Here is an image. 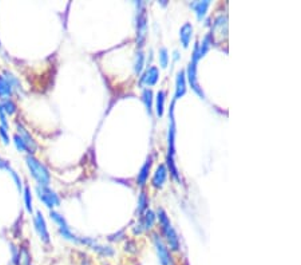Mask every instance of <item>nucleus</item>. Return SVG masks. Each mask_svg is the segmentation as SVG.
Masks as SVG:
<instances>
[{
    "instance_id": "obj_26",
    "label": "nucleus",
    "mask_w": 301,
    "mask_h": 265,
    "mask_svg": "<svg viewBox=\"0 0 301 265\" xmlns=\"http://www.w3.org/2000/svg\"><path fill=\"white\" fill-rule=\"evenodd\" d=\"M50 217H51V220H52L56 225H58V229H64V228L70 227L68 223L66 221V219H64V217H63L59 212L50 211Z\"/></svg>"
},
{
    "instance_id": "obj_36",
    "label": "nucleus",
    "mask_w": 301,
    "mask_h": 265,
    "mask_svg": "<svg viewBox=\"0 0 301 265\" xmlns=\"http://www.w3.org/2000/svg\"><path fill=\"white\" fill-rule=\"evenodd\" d=\"M178 59V51H174V60Z\"/></svg>"
},
{
    "instance_id": "obj_9",
    "label": "nucleus",
    "mask_w": 301,
    "mask_h": 265,
    "mask_svg": "<svg viewBox=\"0 0 301 265\" xmlns=\"http://www.w3.org/2000/svg\"><path fill=\"white\" fill-rule=\"evenodd\" d=\"M16 129H17V134L20 135L21 138H23V141L25 142V145H27L28 154H32L33 156V153L36 152V149H38V143H36L35 138H33L32 135H31V133L25 129L24 125H23L21 122H19V121L16 122Z\"/></svg>"
},
{
    "instance_id": "obj_31",
    "label": "nucleus",
    "mask_w": 301,
    "mask_h": 265,
    "mask_svg": "<svg viewBox=\"0 0 301 265\" xmlns=\"http://www.w3.org/2000/svg\"><path fill=\"white\" fill-rule=\"evenodd\" d=\"M9 174H11V177H12V180H13V182H15V185H16L17 190H19V192H23V181H21L20 176H19V174H17L13 169L9 170Z\"/></svg>"
},
{
    "instance_id": "obj_25",
    "label": "nucleus",
    "mask_w": 301,
    "mask_h": 265,
    "mask_svg": "<svg viewBox=\"0 0 301 265\" xmlns=\"http://www.w3.org/2000/svg\"><path fill=\"white\" fill-rule=\"evenodd\" d=\"M149 209V198H147L146 193L145 192H141L138 197V208H137V215L141 217V216L145 213V211Z\"/></svg>"
},
{
    "instance_id": "obj_18",
    "label": "nucleus",
    "mask_w": 301,
    "mask_h": 265,
    "mask_svg": "<svg viewBox=\"0 0 301 265\" xmlns=\"http://www.w3.org/2000/svg\"><path fill=\"white\" fill-rule=\"evenodd\" d=\"M13 94H15V91H13L12 86L9 84L8 80L5 79L3 75H0V101L12 98Z\"/></svg>"
},
{
    "instance_id": "obj_16",
    "label": "nucleus",
    "mask_w": 301,
    "mask_h": 265,
    "mask_svg": "<svg viewBox=\"0 0 301 265\" xmlns=\"http://www.w3.org/2000/svg\"><path fill=\"white\" fill-rule=\"evenodd\" d=\"M210 5V0H200V1H194V3H190V7L194 9V12L197 15V19L198 20H202L206 15V11L209 8Z\"/></svg>"
},
{
    "instance_id": "obj_11",
    "label": "nucleus",
    "mask_w": 301,
    "mask_h": 265,
    "mask_svg": "<svg viewBox=\"0 0 301 265\" xmlns=\"http://www.w3.org/2000/svg\"><path fill=\"white\" fill-rule=\"evenodd\" d=\"M167 173H169V170H167L166 165L165 164L158 165V168L155 169L154 174H153V178H151V184H153L154 188H159V189H161V188L165 185V182H166V178H167Z\"/></svg>"
},
{
    "instance_id": "obj_3",
    "label": "nucleus",
    "mask_w": 301,
    "mask_h": 265,
    "mask_svg": "<svg viewBox=\"0 0 301 265\" xmlns=\"http://www.w3.org/2000/svg\"><path fill=\"white\" fill-rule=\"evenodd\" d=\"M25 165H27L31 176L33 177V180L38 182V185L50 186L51 173L42 161H39L38 158L35 156H32V154H28V156L25 157Z\"/></svg>"
},
{
    "instance_id": "obj_1",
    "label": "nucleus",
    "mask_w": 301,
    "mask_h": 265,
    "mask_svg": "<svg viewBox=\"0 0 301 265\" xmlns=\"http://www.w3.org/2000/svg\"><path fill=\"white\" fill-rule=\"evenodd\" d=\"M166 168L170 170L174 180L181 182L180 173L176 165V119H174V101L169 110V134H167Z\"/></svg>"
},
{
    "instance_id": "obj_28",
    "label": "nucleus",
    "mask_w": 301,
    "mask_h": 265,
    "mask_svg": "<svg viewBox=\"0 0 301 265\" xmlns=\"http://www.w3.org/2000/svg\"><path fill=\"white\" fill-rule=\"evenodd\" d=\"M23 196H24L25 209H27L29 213H32V212H33L32 193H31V189H29V186H24V188H23Z\"/></svg>"
},
{
    "instance_id": "obj_8",
    "label": "nucleus",
    "mask_w": 301,
    "mask_h": 265,
    "mask_svg": "<svg viewBox=\"0 0 301 265\" xmlns=\"http://www.w3.org/2000/svg\"><path fill=\"white\" fill-rule=\"evenodd\" d=\"M197 64L190 60V63H189L188 68H186V71H185V75H186V82H189L190 84V87L194 93L198 95L202 99H205V94L202 91V87L198 83V78H197Z\"/></svg>"
},
{
    "instance_id": "obj_14",
    "label": "nucleus",
    "mask_w": 301,
    "mask_h": 265,
    "mask_svg": "<svg viewBox=\"0 0 301 265\" xmlns=\"http://www.w3.org/2000/svg\"><path fill=\"white\" fill-rule=\"evenodd\" d=\"M214 32H217V34H221L222 36L228 32V16L221 13V15H218L216 19H214L213 27H212V32L210 34H214Z\"/></svg>"
},
{
    "instance_id": "obj_30",
    "label": "nucleus",
    "mask_w": 301,
    "mask_h": 265,
    "mask_svg": "<svg viewBox=\"0 0 301 265\" xmlns=\"http://www.w3.org/2000/svg\"><path fill=\"white\" fill-rule=\"evenodd\" d=\"M13 143H15V146H16V149L19 150V152H27V153H28L27 145H25V142L23 141V138H21L20 135L17 134V133L13 135Z\"/></svg>"
},
{
    "instance_id": "obj_19",
    "label": "nucleus",
    "mask_w": 301,
    "mask_h": 265,
    "mask_svg": "<svg viewBox=\"0 0 301 265\" xmlns=\"http://www.w3.org/2000/svg\"><path fill=\"white\" fill-rule=\"evenodd\" d=\"M213 36H212V34H208L204 36V39H202V43L198 42V58H204L206 54H208V51L210 50V47L213 46Z\"/></svg>"
},
{
    "instance_id": "obj_23",
    "label": "nucleus",
    "mask_w": 301,
    "mask_h": 265,
    "mask_svg": "<svg viewBox=\"0 0 301 265\" xmlns=\"http://www.w3.org/2000/svg\"><path fill=\"white\" fill-rule=\"evenodd\" d=\"M143 66H145V55H143L142 50L137 51L135 54V59H134V72L137 75H141L142 74Z\"/></svg>"
},
{
    "instance_id": "obj_4",
    "label": "nucleus",
    "mask_w": 301,
    "mask_h": 265,
    "mask_svg": "<svg viewBox=\"0 0 301 265\" xmlns=\"http://www.w3.org/2000/svg\"><path fill=\"white\" fill-rule=\"evenodd\" d=\"M137 5H138V13H137V43H138L139 50H142L147 34V15L145 4L142 1H138Z\"/></svg>"
},
{
    "instance_id": "obj_20",
    "label": "nucleus",
    "mask_w": 301,
    "mask_h": 265,
    "mask_svg": "<svg viewBox=\"0 0 301 265\" xmlns=\"http://www.w3.org/2000/svg\"><path fill=\"white\" fill-rule=\"evenodd\" d=\"M165 102H166V91L165 90H159L155 97V113L159 118L163 117V111H165Z\"/></svg>"
},
{
    "instance_id": "obj_17",
    "label": "nucleus",
    "mask_w": 301,
    "mask_h": 265,
    "mask_svg": "<svg viewBox=\"0 0 301 265\" xmlns=\"http://www.w3.org/2000/svg\"><path fill=\"white\" fill-rule=\"evenodd\" d=\"M153 165V157H149L146 160V162L143 164V166L141 168L138 173V177H137V182L141 188L145 186V184L147 182V178H149V173H150V168Z\"/></svg>"
},
{
    "instance_id": "obj_7",
    "label": "nucleus",
    "mask_w": 301,
    "mask_h": 265,
    "mask_svg": "<svg viewBox=\"0 0 301 265\" xmlns=\"http://www.w3.org/2000/svg\"><path fill=\"white\" fill-rule=\"evenodd\" d=\"M33 227H35V231L38 233L39 239L42 240V243L44 244H50L51 243V237H50V232H48V228H47V223L44 220V216L40 211L35 212V216H33Z\"/></svg>"
},
{
    "instance_id": "obj_29",
    "label": "nucleus",
    "mask_w": 301,
    "mask_h": 265,
    "mask_svg": "<svg viewBox=\"0 0 301 265\" xmlns=\"http://www.w3.org/2000/svg\"><path fill=\"white\" fill-rule=\"evenodd\" d=\"M158 58H159V66L162 68H166L169 64V52H167L166 47H161L158 51Z\"/></svg>"
},
{
    "instance_id": "obj_13",
    "label": "nucleus",
    "mask_w": 301,
    "mask_h": 265,
    "mask_svg": "<svg viewBox=\"0 0 301 265\" xmlns=\"http://www.w3.org/2000/svg\"><path fill=\"white\" fill-rule=\"evenodd\" d=\"M155 219H157V216L151 209H146L145 213L141 216V220H139V227L142 228V231H150L153 229L155 224Z\"/></svg>"
},
{
    "instance_id": "obj_27",
    "label": "nucleus",
    "mask_w": 301,
    "mask_h": 265,
    "mask_svg": "<svg viewBox=\"0 0 301 265\" xmlns=\"http://www.w3.org/2000/svg\"><path fill=\"white\" fill-rule=\"evenodd\" d=\"M17 265H32V259H31V253L27 249V247H21L20 255H19V261Z\"/></svg>"
},
{
    "instance_id": "obj_15",
    "label": "nucleus",
    "mask_w": 301,
    "mask_h": 265,
    "mask_svg": "<svg viewBox=\"0 0 301 265\" xmlns=\"http://www.w3.org/2000/svg\"><path fill=\"white\" fill-rule=\"evenodd\" d=\"M193 38V25L192 23H185L180 29V40L184 48H188Z\"/></svg>"
},
{
    "instance_id": "obj_12",
    "label": "nucleus",
    "mask_w": 301,
    "mask_h": 265,
    "mask_svg": "<svg viewBox=\"0 0 301 265\" xmlns=\"http://www.w3.org/2000/svg\"><path fill=\"white\" fill-rule=\"evenodd\" d=\"M186 94V75L184 70L177 72L176 78V94H174V102L181 99Z\"/></svg>"
},
{
    "instance_id": "obj_34",
    "label": "nucleus",
    "mask_w": 301,
    "mask_h": 265,
    "mask_svg": "<svg viewBox=\"0 0 301 265\" xmlns=\"http://www.w3.org/2000/svg\"><path fill=\"white\" fill-rule=\"evenodd\" d=\"M0 139L3 141L4 145H9V131L8 129H4L3 126H0Z\"/></svg>"
},
{
    "instance_id": "obj_21",
    "label": "nucleus",
    "mask_w": 301,
    "mask_h": 265,
    "mask_svg": "<svg viewBox=\"0 0 301 265\" xmlns=\"http://www.w3.org/2000/svg\"><path fill=\"white\" fill-rule=\"evenodd\" d=\"M1 75L4 76L5 79L8 80L9 84L12 86L13 91H15V93L20 94L21 91H23V87H21L20 80H19V78H17V76L13 75V72H11V71H9V70H4Z\"/></svg>"
},
{
    "instance_id": "obj_37",
    "label": "nucleus",
    "mask_w": 301,
    "mask_h": 265,
    "mask_svg": "<svg viewBox=\"0 0 301 265\" xmlns=\"http://www.w3.org/2000/svg\"><path fill=\"white\" fill-rule=\"evenodd\" d=\"M0 47H1V42H0Z\"/></svg>"
},
{
    "instance_id": "obj_33",
    "label": "nucleus",
    "mask_w": 301,
    "mask_h": 265,
    "mask_svg": "<svg viewBox=\"0 0 301 265\" xmlns=\"http://www.w3.org/2000/svg\"><path fill=\"white\" fill-rule=\"evenodd\" d=\"M0 126H3L4 129H9L8 117H7V114L4 113V110L1 109V106H0Z\"/></svg>"
},
{
    "instance_id": "obj_2",
    "label": "nucleus",
    "mask_w": 301,
    "mask_h": 265,
    "mask_svg": "<svg viewBox=\"0 0 301 265\" xmlns=\"http://www.w3.org/2000/svg\"><path fill=\"white\" fill-rule=\"evenodd\" d=\"M157 217L159 220V224H161V229H162V233L165 236V240L167 243V247L174 251V252H178L181 248V243H180V237L177 235L176 229L173 228L172 223H170V219L169 216L165 212L163 208H158L157 209Z\"/></svg>"
},
{
    "instance_id": "obj_24",
    "label": "nucleus",
    "mask_w": 301,
    "mask_h": 265,
    "mask_svg": "<svg viewBox=\"0 0 301 265\" xmlns=\"http://www.w3.org/2000/svg\"><path fill=\"white\" fill-rule=\"evenodd\" d=\"M142 102L146 107L149 115L153 114V91L150 88H145L142 91Z\"/></svg>"
},
{
    "instance_id": "obj_32",
    "label": "nucleus",
    "mask_w": 301,
    "mask_h": 265,
    "mask_svg": "<svg viewBox=\"0 0 301 265\" xmlns=\"http://www.w3.org/2000/svg\"><path fill=\"white\" fill-rule=\"evenodd\" d=\"M11 247V255H12V265H17V261H19V255H20V248H17L16 245L11 243L9 244Z\"/></svg>"
},
{
    "instance_id": "obj_35",
    "label": "nucleus",
    "mask_w": 301,
    "mask_h": 265,
    "mask_svg": "<svg viewBox=\"0 0 301 265\" xmlns=\"http://www.w3.org/2000/svg\"><path fill=\"white\" fill-rule=\"evenodd\" d=\"M0 169H1V170H7V172H9V170L12 169V166L9 165L8 161L4 160L3 157H0Z\"/></svg>"
},
{
    "instance_id": "obj_6",
    "label": "nucleus",
    "mask_w": 301,
    "mask_h": 265,
    "mask_svg": "<svg viewBox=\"0 0 301 265\" xmlns=\"http://www.w3.org/2000/svg\"><path fill=\"white\" fill-rule=\"evenodd\" d=\"M153 237V243H154L155 251H157V255H158V260L161 265H173V259L172 255H170V251L167 248V245L163 243V240L161 239V236L158 233H153L151 235Z\"/></svg>"
},
{
    "instance_id": "obj_10",
    "label": "nucleus",
    "mask_w": 301,
    "mask_h": 265,
    "mask_svg": "<svg viewBox=\"0 0 301 265\" xmlns=\"http://www.w3.org/2000/svg\"><path fill=\"white\" fill-rule=\"evenodd\" d=\"M158 79H159L158 67L151 66V67H147L146 71L142 74L141 79H139V84H145V86H147V87H151V86L157 84Z\"/></svg>"
},
{
    "instance_id": "obj_5",
    "label": "nucleus",
    "mask_w": 301,
    "mask_h": 265,
    "mask_svg": "<svg viewBox=\"0 0 301 265\" xmlns=\"http://www.w3.org/2000/svg\"><path fill=\"white\" fill-rule=\"evenodd\" d=\"M35 192H36V196L40 201L44 204V205L51 209V211H54V208H58L60 206V197H59V194L52 190L50 186H40L38 185L35 188Z\"/></svg>"
},
{
    "instance_id": "obj_22",
    "label": "nucleus",
    "mask_w": 301,
    "mask_h": 265,
    "mask_svg": "<svg viewBox=\"0 0 301 265\" xmlns=\"http://www.w3.org/2000/svg\"><path fill=\"white\" fill-rule=\"evenodd\" d=\"M0 106H1V109L4 110V113L7 114V117H11V115H13V114L17 111V106L12 98L0 101Z\"/></svg>"
}]
</instances>
